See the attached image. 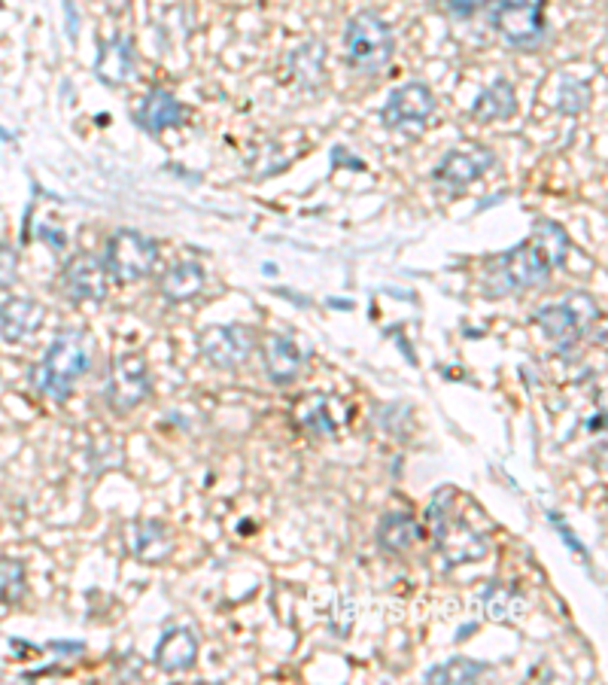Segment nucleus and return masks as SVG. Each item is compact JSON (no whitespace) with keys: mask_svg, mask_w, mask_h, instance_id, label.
<instances>
[{"mask_svg":"<svg viewBox=\"0 0 608 685\" xmlns=\"http://www.w3.org/2000/svg\"><path fill=\"white\" fill-rule=\"evenodd\" d=\"M202 354L216 369H238L253 354V333L247 326H207L202 336Z\"/></svg>","mask_w":608,"mask_h":685,"instance_id":"1a4fd4ad","label":"nucleus"},{"mask_svg":"<svg viewBox=\"0 0 608 685\" xmlns=\"http://www.w3.org/2000/svg\"><path fill=\"white\" fill-rule=\"evenodd\" d=\"M514 110H517V98H514V89L508 80H499V83H493L490 89H484L481 95H477L475 108H472V116H475L477 122H499V120H508Z\"/></svg>","mask_w":608,"mask_h":685,"instance_id":"aec40b11","label":"nucleus"},{"mask_svg":"<svg viewBox=\"0 0 608 685\" xmlns=\"http://www.w3.org/2000/svg\"><path fill=\"white\" fill-rule=\"evenodd\" d=\"M128 549L134 558H141L146 564L162 561L171 552V536H167L165 524L158 521H144V524H134L128 528Z\"/></svg>","mask_w":608,"mask_h":685,"instance_id":"6ab92c4d","label":"nucleus"},{"mask_svg":"<svg viewBox=\"0 0 608 685\" xmlns=\"http://www.w3.org/2000/svg\"><path fill=\"white\" fill-rule=\"evenodd\" d=\"M490 24L512 47L533 49L545 37V0H487Z\"/></svg>","mask_w":608,"mask_h":685,"instance_id":"39448f33","label":"nucleus"},{"mask_svg":"<svg viewBox=\"0 0 608 685\" xmlns=\"http://www.w3.org/2000/svg\"><path fill=\"white\" fill-rule=\"evenodd\" d=\"M95 73L101 83L122 85L132 80L134 73V47L128 37H113L101 47V55L95 61Z\"/></svg>","mask_w":608,"mask_h":685,"instance_id":"dca6fc26","label":"nucleus"},{"mask_svg":"<svg viewBox=\"0 0 608 685\" xmlns=\"http://www.w3.org/2000/svg\"><path fill=\"white\" fill-rule=\"evenodd\" d=\"M430 518L435 524V542L451 564H468L487 554V540L472 524H465L463 518H451L439 509V503H432Z\"/></svg>","mask_w":608,"mask_h":685,"instance_id":"6e6552de","label":"nucleus"},{"mask_svg":"<svg viewBox=\"0 0 608 685\" xmlns=\"http://www.w3.org/2000/svg\"><path fill=\"white\" fill-rule=\"evenodd\" d=\"M597 317H599L597 301L590 299L587 293H573L569 299L557 301V305L538 308L536 324L538 329L554 341V348L569 350L585 338V333L594 326Z\"/></svg>","mask_w":608,"mask_h":685,"instance_id":"20e7f679","label":"nucleus"},{"mask_svg":"<svg viewBox=\"0 0 608 685\" xmlns=\"http://www.w3.org/2000/svg\"><path fill=\"white\" fill-rule=\"evenodd\" d=\"M37 235H40V238H47L52 251H64V235H61V232H52V228H37Z\"/></svg>","mask_w":608,"mask_h":685,"instance_id":"cd10ccee","label":"nucleus"},{"mask_svg":"<svg viewBox=\"0 0 608 685\" xmlns=\"http://www.w3.org/2000/svg\"><path fill=\"white\" fill-rule=\"evenodd\" d=\"M299 421L301 427H308L310 433H334V421L329 418V402H326V397H310L308 402H301Z\"/></svg>","mask_w":608,"mask_h":685,"instance_id":"5701e85b","label":"nucleus"},{"mask_svg":"<svg viewBox=\"0 0 608 685\" xmlns=\"http://www.w3.org/2000/svg\"><path fill=\"white\" fill-rule=\"evenodd\" d=\"M560 110L563 113H569V116H575V113H581V110L587 108V98H590V89H587V83H581V80H563L560 85Z\"/></svg>","mask_w":608,"mask_h":685,"instance_id":"393cba45","label":"nucleus"},{"mask_svg":"<svg viewBox=\"0 0 608 685\" xmlns=\"http://www.w3.org/2000/svg\"><path fill=\"white\" fill-rule=\"evenodd\" d=\"M43 305L31 299H10L0 308V336L10 345H24L43 326Z\"/></svg>","mask_w":608,"mask_h":685,"instance_id":"ddd939ff","label":"nucleus"},{"mask_svg":"<svg viewBox=\"0 0 608 685\" xmlns=\"http://www.w3.org/2000/svg\"><path fill=\"white\" fill-rule=\"evenodd\" d=\"M183 116H186V110H183L177 98L165 92V89H153L146 95L144 108L137 110V125L150 134H162L171 125H179Z\"/></svg>","mask_w":608,"mask_h":685,"instance_id":"f3484780","label":"nucleus"},{"mask_svg":"<svg viewBox=\"0 0 608 685\" xmlns=\"http://www.w3.org/2000/svg\"><path fill=\"white\" fill-rule=\"evenodd\" d=\"M435 113V95L426 83H405L395 89L387 108H383V122L390 129L399 125H426Z\"/></svg>","mask_w":608,"mask_h":685,"instance_id":"9b49d317","label":"nucleus"},{"mask_svg":"<svg viewBox=\"0 0 608 685\" xmlns=\"http://www.w3.org/2000/svg\"><path fill=\"white\" fill-rule=\"evenodd\" d=\"M347 64L359 73L383 71L393 59V31L378 12H357L344 31Z\"/></svg>","mask_w":608,"mask_h":685,"instance_id":"7ed1b4c3","label":"nucleus"},{"mask_svg":"<svg viewBox=\"0 0 608 685\" xmlns=\"http://www.w3.org/2000/svg\"><path fill=\"white\" fill-rule=\"evenodd\" d=\"M89 366H92V338L83 329H68L52 341L43 362L37 366L34 387L43 397L64 402L71 397L73 385L89 372Z\"/></svg>","mask_w":608,"mask_h":685,"instance_id":"f03ea898","label":"nucleus"},{"mask_svg":"<svg viewBox=\"0 0 608 685\" xmlns=\"http://www.w3.org/2000/svg\"><path fill=\"white\" fill-rule=\"evenodd\" d=\"M158 263V244L150 241L141 232L132 228H120L113 238L107 241V275L116 284H137L144 280Z\"/></svg>","mask_w":608,"mask_h":685,"instance_id":"423d86ee","label":"nucleus"},{"mask_svg":"<svg viewBox=\"0 0 608 685\" xmlns=\"http://www.w3.org/2000/svg\"><path fill=\"white\" fill-rule=\"evenodd\" d=\"M55 652H68V655H80L85 650L83 643H49Z\"/></svg>","mask_w":608,"mask_h":685,"instance_id":"c85d7f7f","label":"nucleus"},{"mask_svg":"<svg viewBox=\"0 0 608 685\" xmlns=\"http://www.w3.org/2000/svg\"><path fill=\"white\" fill-rule=\"evenodd\" d=\"M207 284V275L198 263H177L167 268L165 275L158 277V293L167 301H189Z\"/></svg>","mask_w":608,"mask_h":685,"instance_id":"a211bd4d","label":"nucleus"},{"mask_svg":"<svg viewBox=\"0 0 608 685\" xmlns=\"http://www.w3.org/2000/svg\"><path fill=\"white\" fill-rule=\"evenodd\" d=\"M24 594V566L19 561H3L0 564V601L19 603Z\"/></svg>","mask_w":608,"mask_h":685,"instance_id":"b1692460","label":"nucleus"},{"mask_svg":"<svg viewBox=\"0 0 608 685\" xmlns=\"http://www.w3.org/2000/svg\"><path fill=\"white\" fill-rule=\"evenodd\" d=\"M150 387L153 385H150V369H146L144 357L125 354L110 366L104 397L116 411H132L150 397Z\"/></svg>","mask_w":608,"mask_h":685,"instance_id":"0eeeda50","label":"nucleus"},{"mask_svg":"<svg viewBox=\"0 0 608 685\" xmlns=\"http://www.w3.org/2000/svg\"><path fill=\"white\" fill-rule=\"evenodd\" d=\"M64 7H68V34L76 37V10H73L71 0H64Z\"/></svg>","mask_w":608,"mask_h":685,"instance_id":"c756f323","label":"nucleus"},{"mask_svg":"<svg viewBox=\"0 0 608 685\" xmlns=\"http://www.w3.org/2000/svg\"><path fill=\"white\" fill-rule=\"evenodd\" d=\"M420 540V528L414 518L408 512H390L381 518V528H378V545L387 552H408L414 542Z\"/></svg>","mask_w":608,"mask_h":685,"instance_id":"412c9836","label":"nucleus"},{"mask_svg":"<svg viewBox=\"0 0 608 685\" xmlns=\"http://www.w3.org/2000/svg\"><path fill=\"white\" fill-rule=\"evenodd\" d=\"M481 674H487V664L484 662H472V658H451V662L430 667V671L423 674V679H426V683H439V685L442 683L465 685V683H475Z\"/></svg>","mask_w":608,"mask_h":685,"instance_id":"4be33fe9","label":"nucleus"},{"mask_svg":"<svg viewBox=\"0 0 608 685\" xmlns=\"http://www.w3.org/2000/svg\"><path fill=\"white\" fill-rule=\"evenodd\" d=\"M496 165V156L487 146H465V150H454L442 159V165L435 168L432 181L444 186L447 193H460L468 183L477 181L484 171Z\"/></svg>","mask_w":608,"mask_h":685,"instance_id":"9d476101","label":"nucleus"},{"mask_svg":"<svg viewBox=\"0 0 608 685\" xmlns=\"http://www.w3.org/2000/svg\"><path fill=\"white\" fill-rule=\"evenodd\" d=\"M566 253H569L566 232L550 219H538L533 235L524 244L502 253L499 259L487 265L484 289H487V296H505L512 289L538 287L566 259Z\"/></svg>","mask_w":608,"mask_h":685,"instance_id":"f257e3e1","label":"nucleus"},{"mask_svg":"<svg viewBox=\"0 0 608 685\" xmlns=\"http://www.w3.org/2000/svg\"><path fill=\"white\" fill-rule=\"evenodd\" d=\"M262 360L268 369V378L275 385H289L296 381L305 366V354L289 336H268L262 341Z\"/></svg>","mask_w":608,"mask_h":685,"instance_id":"4468645a","label":"nucleus"},{"mask_svg":"<svg viewBox=\"0 0 608 685\" xmlns=\"http://www.w3.org/2000/svg\"><path fill=\"white\" fill-rule=\"evenodd\" d=\"M19 277V253L10 244H0V289H10Z\"/></svg>","mask_w":608,"mask_h":685,"instance_id":"a878e982","label":"nucleus"},{"mask_svg":"<svg viewBox=\"0 0 608 685\" xmlns=\"http://www.w3.org/2000/svg\"><path fill=\"white\" fill-rule=\"evenodd\" d=\"M61 287L68 289L73 301H104L110 287L107 265L97 263L95 256L80 253L61 272Z\"/></svg>","mask_w":608,"mask_h":685,"instance_id":"f8f14e48","label":"nucleus"},{"mask_svg":"<svg viewBox=\"0 0 608 685\" xmlns=\"http://www.w3.org/2000/svg\"><path fill=\"white\" fill-rule=\"evenodd\" d=\"M195 658H198V640H195L189 627H171V631H165V637L158 640V646H155V664L165 674L189 671Z\"/></svg>","mask_w":608,"mask_h":685,"instance_id":"2eb2a0df","label":"nucleus"},{"mask_svg":"<svg viewBox=\"0 0 608 685\" xmlns=\"http://www.w3.org/2000/svg\"><path fill=\"white\" fill-rule=\"evenodd\" d=\"M484 7H487V0H447V10L454 16H472V12L484 10Z\"/></svg>","mask_w":608,"mask_h":685,"instance_id":"bb28decb","label":"nucleus"}]
</instances>
